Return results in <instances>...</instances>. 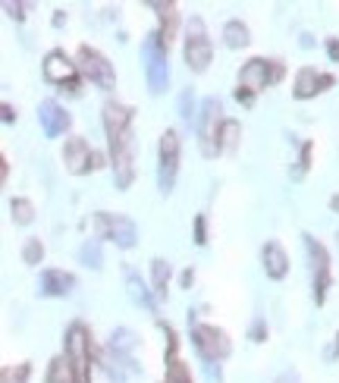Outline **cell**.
Wrapping results in <instances>:
<instances>
[{"label": "cell", "mask_w": 339, "mask_h": 383, "mask_svg": "<svg viewBox=\"0 0 339 383\" xmlns=\"http://www.w3.org/2000/svg\"><path fill=\"white\" fill-rule=\"evenodd\" d=\"M132 117L136 110L126 107L120 101L104 104V132H107V148H110V167H113V183L116 189H129L136 179V142H132Z\"/></svg>", "instance_id": "1"}, {"label": "cell", "mask_w": 339, "mask_h": 383, "mask_svg": "<svg viewBox=\"0 0 339 383\" xmlns=\"http://www.w3.org/2000/svg\"><path fill=\"white\" fill-rule=\"evenodd\" d=\"M91 352H95V346H91L89 327L82 321H73L63 336V355L69 358L79 383H91Z\"/></svg>", "instance_id": "2"}, {"label": "cell", "mask_w": 339, "mask_h": 383, "mask_svg": "<svg viewBox=\"0 0 339 383\" xmlns=\"http://www.w3.org/2000/svg\"><path fill=\"white\" fill-rule=\"evenodd\" d=\"M142 63H145L151 95H163L170 85V50L161 44L157 32H151L142 41Z\"/></svg>", "instance_id": "3"}, {"label": "cell", "mask_w": 339, "mask_h": 383, "mask_svg": "<svg viewBox=\"0 0 339 383\" xmlns=\"http://www.w3.org/2000/svg\"><path fill=\"white\" fill-rule=\"evenodd\" d=\"M192 342H195L198 355L204 358L208 364L226 362L232 352V339L226 330L214 327V324H192Z\"/></svg>", "instance_id": "4"}, {"label": "cell", "mask_w": 339, "mask_h": 383, "mask_svg": "<svg viewBox=\"0 0 339 383\" xmlns=\"http://www.w3.org/2000/svg\"><path fill=\"white\" fill-rule=\"evenodd\" d=\"M183 57H185V66H189L192 73H204V69L210 66V60H214V44H210V38H208V28H204L201 16H192L189 19Z\"/></svg>", "instance_id": "5"}, {"label": "cell", "mask_w": 339, "mask_h": 383, "mask_svg": "<svg viewBox=\"0 0 339 383\" xmlns=\"http://www.w3.org/2000/svg\"><path fill=\"white\" fill-rule=\"evenodd\" d=\"M283 75H286V66L280 60L251 57V60L242 63V69H239V88H248L258 95V91L267 88V85H277Z\"/></svg>", "instance_id": "6"}, {"label": "cell", "mask_w": 339, "mask_h": 383, "mask_svg": "<svg viewBox=\"0 0 339 383\" xmlns=\"http://www.w3.org/2000/svg\"><path fill=\"white\" fill-rule=\"evenodd\" d=\"M75 60H79L82 75H85L91 85H98V88H104V91H110L116 85L113 63H110L98 48H91V44H79V50H75Z\"/></svg>", "instance_id": "7"}, {"label": "cell", "mask_w": 339, "mask_h": 383, "mask_svg": "<svg viewBox=\"0 0 339 383\" xmlns=\"http://www.w3.org/2000/svg\"><path fill=\"white\" fill-rule=\"evenodd\" d=\"M95 236L98 239H110L120 248H136L138 230L126 214H110V211H98L95 214Z\"/></svg>", "instance_id": "8"}, {"label": "cell", "mask_w": 339, "mask_h": 383, "mask_svg": "<svg viewBox=\"0 0 339 383\" xmlns=\"http://www.w3.org/2000/svg\"><path fill=\"white\" fill-rule=\"evenodd\" d=\"M176 173H179V132L176 129H163L161 148H157V183H161L163 195L173 192V185H176Z\"/></svg>", "instance_id": "9"}, {"label": "cell", "mask_w": 339, "mask_h": 383, "mask_svg": "<svg viewBox=\"0 0 339 383\" xmlns=\"http://www.w3.org/2000/svg\"><path fill=\"white\" fill-rule=\"evenodd\" d=\"M223 104L220 97H208L201 104V113H198V138H201V154L204 158H217V138H220V126H223Z\"/></svg>", "instance_id": "10"}, {"label": "cell", "mask_w": 339, "mask_h": 383, "mask_svg": "<svg viewBox=\"0 0 339 383\" xmlns=\"http://www.w3.org/2000/svg\"><path fill=\"white\" fill-rule=\"evenodd\" d=\"M302 239H305V252H308V261H311V289H314V301H318V305H324L327 289H330V283H333V277H330V254H327V248L320 245V242L314 239L311 233H305Z\"/></svg>", "instance_id": "11"}, {"label": "cell", "mask_w": 339, "mask_h": 383, "mask_svg": "<svg viewBox=\"0 0 339 383\" xmlns=\"http://www.w3.org/2000/svg\"><path fill=\"white\" fill-rule=\"evenodd\" d=\"M63 164L73 176H85V173L95 170V151L89 148V142L82 136H73L63 144Z\"/></svg>", "instance_id": "12"}, {"label": "cell", "mask_w": 339, "mask_h": 383, "mask_svg": "<svg viewBox=\"0 0 339 383\" xmlns=\"http://www.w3.org/2000/svg\"><path fill=\"white\" fill-rule=\"evenodd\" d=\"M333 85H336V79L330 73H318L314 66H302L299 75H295V85H292V95L299 101H308V97L320 95V91L333 88Z\"/></svg>", "instance_id": "13"}, {"label": "cell", "mask_w": 339, "mask_h": 383, "mask_svg": "<svg viewBox=\"0 0 339 383\" xmlns=\"http://www.w3.org/2000/svg\"><path fill=\"white\" fill-rule=\"evenodd\" d=\"M161 327H163V333H167V377H163V383H195L192 380V371H189V364L179 358V339H176V330L170 327V324H163L161 321Z\"/></svg>", "instance_id": "14"}, {"label": "cell", "mask_w": 339, "mask_h": 383, "mask_svg": "<svg viewBox=\"0 0 339 383\" xmlns=\"http://www.w3.org/2000/svg\"><path fill=\"white\" fill-rule=\"evenodd\" d=\"M41 69H44V79L54 85H69L79 79V63H73L63 50H48Z\"/></svg>", "instance_id": "15"}, {"label": "cell", "mask_w": 339, "mask_h": 383, "mask_svg": "<svg viewBox=\"0 0 339 383\" xmlns=\"http://www.w3.org/2000/svg\"><path fill=\"white\" fill-rule=\"evenodd\" d=\"M38 123H41V129H44V136L57 138V136H63V132L73 126V117H69V113L57 101H41V107H38Z\"/></svg>", "instance_id": "16"}, {"label": "cell", "mask_w": 339, "mask_h": 383, "mask_svg": "<svg viewBox=\"0 0 339 383\" xmlns=\"http://www.w3.org/2000/svg\"><path fill=\"white\" fill-rule=\"evenodd\" d=\"M151 10H157V19H161L157 38H161V44L170 50V44L176 38V28H179V7L176 3H151Z\"/></svg>", "instance_id": "17"}, {"label": "cell", "mask_w": 339, "mask_h": 383, "mask_svg": "<svg viewBox=\"0 0 339 383\" xmlns=\"http://www.w3.org/2000/svg\"><path fill=\"white\" fill-rule=\"evenodd\" d=\"M261 264H264V274L271 277V280H283V277L289 274V258H286L280 242H264V248H261Z\"/></svg>", "instance_id": "18"}, {"label": "cell", "mask_w": 339, "mask_h": 383, "mask_svg": "<svg viewBox=\"0 0 339 383\" xmlns=\"http://www.w3.org/2000/svg\"><path fill=\"white\" fill-rule=\"evenodd\" d=\"M41 295H69L75 289V277L66 274V270H57V267H48L41 270Z\"/></svg>", "instance_id": "19"}, {"label": "cell", "mask_w": 339, "mask_h": 383, "mask_svg": "<svg viewBox=\"0 0 339 383\" xmlns=\"http://www.w3.org/2000/svg\"><path fill=\"white\" fill-rule=\"evenodd\" d=\"M170 277H173V267H170L167 258L151 261V292H154V299H167Z\"/></svg>", "instance_id": "20"}, {"label": "cell", "mask_w": 339, "mask_h": 383, "mask_svg": "<svg viewBox=\"0 0 339 383\" xmlns=\"http://www.w3.org/2000/svg\"><path fill=\"white\" fill-rule=\"evenodd\" d=\"M239 138H242V123H239V120H223V126H220V138H217L220 154H236Z\"/></svg>", "instance_id": "21"}, {"label": "cell", "mask_w": 339, "mask_h": 383, "mask_svg": "<svg viewBox=\"0 0 339 383\" xmlns=\"http://www.w3.org/2000/svg\"><path fill=\"white\" fill-rule=\"evenodd\" d=\"M44 383H79V377H75V371H73V364H69L66 355H57L54 362H51Z\"/></svg>", "instance_id": "22"}, {"label": "cell", "mask_w": 339, "mask_h": 383, "mask_svg": "<svg viewBox=\"0 0 339 383\" xmlns=\"http://www.w3.org/2000/svg\"><path fill=\"white\" fill-rule=\"evenodd\" d=\"M251 38H248V26L242 19H230L223 26V44L226 48H245Z\"/></svg>", "instance_id": "23"}, {"label": "cell", "mask_w": 339, "mask_h": 383, "mask_svg": "<svg viewBox=\"0 0 339 383\" xmlns=\"http://www.w3.org/2000/svg\"><path fill=\"white\" fill-rule=\"evenodd\" d=\"M126 286H129V295H132V301H136V305H145L148 311H154V295L148 292V286H145V283L138 280L136 274H129Z\"/></svg>", "instance_id": "24"}, {"label": "cell", "mask_w": 339, "mask_h": 383, "mask_svg": "<svg viewBox=\"0 0 339 383\" xmlns=\"http://www.w3.org/2000/svg\"><path fill=\"white\" fill-rule=\"evenodd\" d=\"M136 333H132V330H113V336H110V349L113 352H120V355H129L132 358V349H136Z\"/></svg>", "instance_id": "25"}, {"label": "cell", "mask_w": 339, "mask_h": 383, "mask_svg": "<svg viewBox=\"0 0 339 383\" xmlns=\"http://www.w3.org/2000/svg\"><path fill=\"white\" fill-rule=\"evenodd\" d=\"M10 211H13V220L19 226H28L35 220V205L28 198H13L10 201Z\"/></svg>", "instance_id": "26"}, {"label": "cell", "mask_w": 339, "mask_h": 383, "mask_svg": "<svg viewBox=\"0 0 339 383\" xmlns=\"http://www.w3.org/2000/svg\"><path fill=\"white\" fill-rule=\"evenodd\" d=\"M22 261H26L28 267H38L41 261H44V245H41V239H26V245H22Z\"/></svg>", "instance_id": "27"}, {"label": "cell", "mask_w": 339, "mask_h": 383, "mask_svg": "<svg viewBox=\"0 0 339 383\" xmlns=\"http://www.w3.org/2000/svg\"><path fill=\"white\" fill-rule=\"evenodd\" d=\"M311 154H314V142H305L302 144V154H299V164L292 170V179H302L308 170H311Z\"/></svg>", "instance_id": "28"}, {"label": "cell", "mask_w": 339, "mask_h": 383, "mask_svg": "<svg viewBox=\"0 0 339 383\" xmlns=\"http://www.w3.org/2000/svg\"><path fill=\"white\" fill-rule=\"evenodd\" d=\"M82 261H85V264L89 267H101V248H98V239H89L85 242V245H82Z\"/></svg>", "instance_id": "29"}, {"label": "cell", "mask_w": 339, "mask_h": 383, "mask_svg": "<svg viewBox=\"0 0 339 383\" xmlns=\"http://www.w3.org/2000/svg\"><path fill=\"white\" fill-rule=\"evenodd\" d=\"M179 117L189 126H192V120H195V97H192V91H183V97H179Z\"/></svg>", "instance_id": "30"}, {"label": "cell", "mask_w": 339, "mask_h": 383, "mask_svg": "<svg viewBox=\"0 0 339 383\" xmlns=\"http://www.w3.org/2000/svg\"><path fill=\"white\" fill-rule=\"evenodd\" d=\"M195 245H208V220H204V214L195 217Z\"/></svg>", "instance_id": "31"}, {"label": "cell", "mask_w": 339, "mask_h": 383, "mask_svg": "<svg viewBox=\"0 0 339 383\" xmlns=\"http://www.w3.org/2000/svg\"><path fill=\"white\" fill-rule=\"evenodd\" d=\"M251 339L255 342H264L267 339V324H264V317H255V324H251Z\"/></svg>", "instance_id": "32"}, {"label": "cell", "mask_w": 339, "mask_h": 383, "mask_svg": "<svg viewBox=\"0 0 339 383\" xmlns=\"http://www.w3.org/2000/svg\"><path fill=\"white\" fill-rule=\"evenodd\" d=\"M3 10H7V13L13 16L16 22H22V19H26V13H22V10H26V3H13V0H7V3H3Z\"/></svg>", "instance_id": "33"}, {"label": "cell", "mask_w": 339, "mask_h": 383, "mask_svg": "<svg viewBox=\"0 0 339 383\" xmlns=\"http://www.w3.org/2000/svg\"><path fill=\"white\" fill-rule=\"evenodd\" d=\"M236 101H239V104H245V107H251V104H255V91H248V88H236Z\"/></svg>", "instance_id": "34"}, {"label": "cell", "mask_w": 339, "mask_h": 383, "mask_svg": "<svg viewBox=\"0 0 339 383\" xmlns=\"http://www.w3.org/2000/svg\"><path fill=\"white\" fill-rule=\"evenodd\" d=\"M327 54L333 63H339V38H327Z\"/></svg>", "instance_id": "35"}, {"label": "cell", "mask_w": 339, "mask_h": 383, "mask_svg": "<svg viewBox=\"0 0 339 383\" xmlns=\"http://www.w3.org/2000/svg\"><path fill=\"white\" fill-rule=\"evenodd\" d=\"M179 283H183V289H189L192 283H195V270H192V267H189V270H183V277H179Z\"/></svg>", "instance_id": "36"}, {"label": "cell", "mask_w": 339, "mask_h": 383, "mask_svg": "<svg viewBox=\"0 0 339 383\" xmlns=\"http://www.w3.org/2000/svg\"><path fill=\"white\" fill-rule=\"evenodd\" d=\"M7 176H10V164H7V158H0V183L7 185Z\"/></svg>", "instance_id": "37"}, {"label": "cell", "mask_w": 339, "mask_h": 383, "mask_svg": "<svg viewBox=\"0 0 339 383\" xmlns=\"http://www.w3.org/2000/svg\"><path fill=\"white\" fill-rule=\"evenodd\" d=\"M0 110H3V123H13V120H16V113H13V107H10V104H3Z\"/></svg>", "instance_id": "38"}, {"label": "cell", "mask_w": 339, "mask_h": 383, "mask_svg": "<svg viewBox=\"0 0 339 383\" xmlns=\"http://www.w3.org/2000/svg\"><path fill=\"white\" fill-rule=\"evenodd\" d=\"M63 22H66V13H63V10H57V13H54V26H57V28H60V26H63Z\"/></svg>", "instance_id": "39"}, {"label": "cell", "mask_w": 339, "mask_h": 383, "mask_svg": "<svg viewBox=\"0 0 339 383\" xmlns=\"http://www.w3.org/2000/svg\"><path fill=\"white\" fill-rule=\"evenodd\" d=\"M336 349H339V333H336Z\"/></svg>", "instance_id": "40"}]
</instances>
